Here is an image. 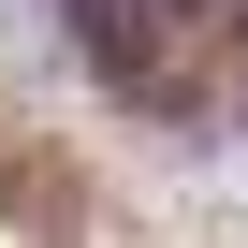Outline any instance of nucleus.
Returning <instances> with one entry per match:
<instances>
[{
  "label": "nucleus",
  "instance_id": "nucleus-1",
  "mask_svg": "<svg viewBox=\"0 0 248 248\" xmlns=\"http://www.w3.org/2000/svg\"><path fill=\"white\" fill-rule=\"evenodd\" d=\"M73 44H88L117 88H161V59H146V0H73Z\"/></svg>",
  "mask_w": 248,
  "mask_h": 248
}]
</instances>
